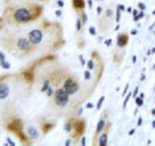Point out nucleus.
Segmentation results:
<instances>
[{
  "label": "nucleus",
  "instance_id": "f257e3e1",
  "mask_svg": "<svg viewBox=\"0 0 155 146\" xmlns=\"http://www.w3.org/2000/svg\"><path fill=\"white\" fill-rule=\"evenodd\" d=\"M43 12H44L43 4L30 0L19 5L4 7L3 18L5 23H9L12 26H22L38 21L43 16Z\"/></svg>",
  "mask_w": 155,
  "mask_h": 146
},
{
  "label": "nucleus",
  "instance_id": "f03ea898",
  "mask_svg": "<svg viewBox=\"0 0 155 146\" xmlns=\"http://www.w3.org/2000/svg\"><path fill=\"white\" fill-rule=\"evenodd\" d=\"M0 45L5 48L16 58H25L36 52V48L28 41L27 36H22L14 32L4 36L0 41Z\"/></svg>",
  "mask_w": 155,
  "mask_h": 146
},
{
  "label": "nucleus",
  "instance_id": "7ed1b4c3",
  "mask_svg": "<svg viewBox=\"0 0 155 146\" xmlns=\"http://www.w3.org/2000/svg\"><path fill=\"white\" fill-rule=\"evenodd\" d=\"M4 127H5V129L8 131V132H11V133H13L14 136H16L23 145H32V142L26 136L25 123H23L22 119L17 118V116H12V118L4 124Z\"/></svg>",
  "mask_w": 155,
  "mask_h": 146
},
{
  "label": "nucleus",
  "instance_id": "20e7f679",
  "mask_svg": "<svg viewBox=\"0 0 155 146\" xmlns=\"http://www.w3.org/2000/svg\"><path fill=\"white\" fill-rule=\"evenodd\" d=\"M85 128H87L85 119L79 118V116H74V120H72V131L70 133L72 144H79V140L81 136L84 134Z\"/></svg>",
  "mask_w": 155,
  "mask_h": 146
},
{
  "label": "nucleus",
  "instance_id": "39448f33",
  "mask_svg": "<svg viewBox=\"0 0 155 146\" xmlns=\"http://www.w3.org/2000/svg\"><path fill=\"white\" fill-rule=\"evenodd\" d=\"M70 97L71 96L67 93L62 87H57V88L54 89V93H53V96L51 97V98H52V102L56 108L64 109L70 104Z\"/></svg>",
  "mask_w": 155,
  "mask_h": 146
},
{
  "label": "nucleus",
  "instance_id": "423d86ee",
  "mask_svg": "<svg viewBox=\"0 0 155 146\" xmlns=\"http://www.w3.org/2000/svg\"><path fill=\"white\" fill-rule=\"evenodd\" d=\"M61 87L70 96H74V95H76L78 92L80 91L81 84H80V81H79V78H78L76 75H74V74L69 75V74H67V76L64 79V81H62V85Z\"/></svg>",
  "mask_w": 155,
  "mask_h": 146
},
{
  "label": "nucleus",
  "instance_id": "0eeeda50",
  "mask_svg": "<svg viewBox=\"0 0 155 146\" xmlns=\"http://www.w3.org/2000/svg\"><path fill=\"white\" fill-rule=\"evenodd\" d=\"M109 109H105L102 115L100 116L98 121H97V125H96V131H94V136H93V145H97V137H98V134L102 132V129L105 128L106 123H107L109 120Z\"/></svg>",
  "mask_w": 155,
  "mask_h": 146
},
{
  "label": "nucleus",
  "instance_id": "6e6552de",
  "mask_svg": "<svg viewBox=\"0 0 155 146\" xmlns=\"http://www.w3.org/2000/svg\"><path fill=\"white\" fill-rule=\"evenodd\" d=\"M110 131H111V121L110 119L107 120V123H106L105 128L102 129V132L98 134V137H97V145L98 146H106L109 145V134H110Z\"/></svg>",
  "mask_w": 155,
  "mask_h": 146
},
{
  "label": "nucleus",
  "instance_id": "1a4fd4ad",
  "mask_svg": "<svg viewBox=\"0 0 155 146\" xmlns=\"http://www.w3.org/2000/svg\"><path fill=\"white\" fill-rule=\"evenodd\" d=\"M25 132H26V136L28 137V140H30L31 142L40 138V133H41L40 129L34 124H26L25 125Z\"/></svg>",
  "mask_w": 155,
  "mask_h": 146
},
{
  "label": "nucleus",
  "instance_id": "9d476101",
  "mask_svg": "<svg viewBox=\"0 0 155 146\" xmlns=\"http://www.w3.org/2000/svg\"><path fill=\"white\" fill-rule=\"evenodd\" d=\"M115 43H116V47L118 48L124 49V48L128 45V43H129V35L127 32H118L116 39H115Z\"/></svg>",
  "mask_w": 155,
  "mask_h": 146
},
{
  "label": "nucleus",
  "instance_id": "9b49d317",
  "mask_svg": "<svg viewBox=\"0 0 155 146\" xmlns=\"http://www.w3.org/2000/svg\"><path fill=\"white\" fill-rule=\"evenodd\" d=\"M71 5L76 13H80V12L85 11L87 3H85V0H71Z\"/></svg>",
  "mask_w": 155,
  "mask_h": 146
},
{
  "label": "nucleus",
  "instance_id": "f8f14e48",
  "mask_svg": "<svg viewBox=\"0 0 155 146\" xmlns=\"http://www.w3.org/2000/svg\"><path fill=\"white\" fill-rule=\"evenodd\" d=\"M84 25L81 23V19L79 18V16L76 17V21H75V28H76V34H79V35H81V34L84 32Z\"/></svg>",
  "mask_w": 155,
  "mask_h": 146
},
{
  "label": "nucleus",
  "instance_id": "ddd939ff",
  "mask_svg": "<svg viewBox=\"0 0 155 146\" xmlns=\"http://www.w3.org/2000/svg\"><path fill=\"white\" fill-rule=\"evenodd\" d=\"M72 120H74V116H70L69 119H67L65 121V124H64V129H65V132L66 133H71V131H72Z\"/></svg>",
  "mask_w": 155,
  "mask_h": 146
},
{
  "label": "nucleus",
  "instance_id": "4468645a",
  "mask_svg": "<svg viewBox=\"0 0 155 146\" xmlns=\"http://www.w3.org/2000/svg\"><path fill=\"white\" fill-rule=\"evenodd\" d=\"M78 16H79V18L81 19V23H83V25L85 26V25H87V22H88V14H87V12L83 11V12L78 13Z\"/></svg>",
  "mask_w": 155,
  "mask_h": 146
},
{
  "label": "nucleus",
  "instance_id": "2eb2a0df",
  "mask_svg": "<svg viewBox=\"0 0 155 146\" xmlns=\"http://www.w3.org/2000/svg\"><path fill=\"white\" fill-rule=\"evenodd\" d=\"M85 66H87V69H88V70L93 71V70L96 69V65H94V61H93V58H91V60H88V61H87Z\"/></svg>",
  "mask_w": 155,
  "mask_h": 146
},
{
  "label": "nucleus",
  "instance_id": "dca6fc26",
  "mask_svg": "<svg viewBox=\"0 0 155 146\" xmlns=\"http://www.w3.org/2000/svg\"><path fill=\"white\" fill-rule=\"evenodd\" d=\"M54 87H53V85H49V87H48V88L45 89V92H44V95L47 96V97H49V98H51V97L53 96V93H54Z\"/></svg>",
  "mask_w": 155,
  "mask_h": 146
},
{
  "label": "nucleus",
  "instance_id": "f3484780",
  "mask_svg": "<svg viewBox=\"0 0 155 146\" xmlns=\"http://www.w3.org/2000/svg\"><path fill=\"white\" fill-rule=\"evenodd\" d=\"M0 66H2V69H4V70H11V67H12V65L9 64L7 60L0 61Z\"/></svg>",
  "mask_w": 155,
  "mask_h": 146
},
{
  "label": "nucleus",
  "instance_id": "a211bd4d",
  "mask_svg": "<svg viewBox=\"0 0 155 146\" xmlns=\"http://www.w3.org/2000/svg\"><path fill=\"white\" fill-rule=\"evenodd\" d=\"M130 96H132V93H127L124 96V102H123V110H125L127 109V105H128V102H129V98H130Z\"/></svg>",
  "mask_w": 155,
  "mask_h": 146
},
{
  "label": "nucleus",
  "instance_id": "6ab92c4d",
  "mask_svg": "<svg viewBox=\"0 0 155 146\" xmlns=\"http://www.w3.org/2000/svg\"><path fill=\"white\" fill-rule=\"evenodd\" d=\"M105 98H106L105 96H101V97H100L98 102H97V104H96V109H97V110H101V108H102V105H104V101H105Z\"/></svg>",
  "mask_w": 155,
  "mask_h": 146
},
{
  "label": "nucleus",
  "instance_id": "aec40b11",
  "mask_svg": "<svg viewBox=\"0 0 155 146\" xmlns=\"http://www.w3.org/2000/svg\"><path fill=\"white\" fill-rule=\"evenodd\" d=\"M134 101H136V106H137V108H142L143 106V98H141V97H136L134 98Z\"/></svg>",
  "mask_w": 155,
  "mask_h": 146
},
{
  "label": "nucleus",
  "instance_id": "412c9836",
  "mask_svg": "<svg viewBox=\"0 0 155 146\" xmlns=\"http://www.w3.org/2000/svg\"><path fill=\"white\" fill-rule=\"evenodd\" d=\"M120 19H122V12L116 8V12H115V22L116 23H120Z\"/></svg>",
  "mask_w": 155,
  "mask_h": 146
},
{
  "label": "nucleus",
  "instance_id": "4be33fe9",
  "mask_svg": "<svg viewBox=\"0 0 155 146\" xmlns=\"http://www.w3.org/2000/svg\"><path fill=\"white\" fill-rule=\"evenodd\" d=\"M88 32H89V35H92V36H97V35H98V34H97V28L94 26H89L88 27Z\"/></svg>",
  "mask_w": 155,
  "mask_h": 146
},
{
  "label": "nucleus",
  "instance_id": "5701e85b",
  "mask_svg": "<svg viewBox=\"0 0 155 146\" xmlns=\"http://www.w3.org/2000/svg\"><path fill=\"white\" fill-rule=\"evenodd\" d=\"M84 79H85L87 81H89V80L92 79V71H91V70L87 69V70L84 71Z\"/></svg>",
  "mask_w": 155,
  "mask_h": 146
},
{
  "label": "nucleus",
  "instance_id": "b1692460",
  "mask_svg": "<svg viewBox=\"0 0 155 146\" xmlns=\"http://www.w3.org/2000/svg\"><path fill=\"white\" fill-rule=\"evenodd\" d=\"M104 11H105V8L98 5V7L96 8V13H97V16H102V14H104Z\"/></svg>",
  "mask_w": 155,
  "mask_h": 146
},
{
  "label": "nucleus",
  "instance_id": "393cba45",
  "mask_svg": "<svg viewBox=\"0 0 155 146\" xmlns=\"http://www.w3.org/2000/svg\"><path fill=\"white\" fill-rule=\"evenodd\" d=\"M137 8H138V11H146V4L142 3V2H140L137 4Z\"/></svg>",
  "mask_w": 155,
  "mask_h": 146
},
{
  "label": "nucleus",
  "instance_id": "a878e982",
  "mask_svg": "<svg viewBox=\"0 0 155 146\" xmlns=\"http://www.w3.org/2000/svg\"><path fill=\"white\" fill-rule=\"evenodd\" d=\"M138 91H140V85H136V88H134V91L132 92V98H136V97H137V95H138Z\"/></svg>",
  "mask_w": 155,
  "mask_h": 146
},
{
  "label": "nucleus",
  "instance_id": "bb28decb",
  "mask_svg": "<svg viewBox=\"0 0 155 146\" xmlns=\"http://www.w3.org/2000/svg\"><path fill=\"white\" fill-rule=\"evenodd\" d=\"M5 141L8 142V144H5V145H8V146H16V142H14L13 140H11V137H7Z\"/></svg>",
  "mask_w": 155,
  "mask_h": 146
},
{
  "label": "nucleus",
  "instance_id": "cd10ccee",
  "mask_svg": "<svg viewBox=\"0 0 155 146\" xmlns=\"http://www.w3.org/2000/svg\"><path fill=\"white\" fill-rule=\"evenodd\" d=\"M79 61H80V65H81V66H85L87 61H85V58H84L83 55H79Z\"/></svg>",
  "mask_w": 155,
  "mask_h": 146
},
{
  "label": "nucleus",
  "instance_id": "c85d7f7f",
  "mask_svg": "<svg viewBox=\"0 0 155 146\" xmlns=\"http://www.w3.org/2000/svg\"><path fill=\"white\" fill-rule=\"evenodd\" d=\"M4 26H5V21H4V18H3V16H2V17H0V32L3 31Z\"/></svg>",
  "mask_w": 155,
  "mask_h": 146
},
{
  "label": "nucleus",
  "instance_id": "c756f323",
  "mask_svg": "<svg viewBox=\"0 0 155 146\" xmlns=\"http://www.w3.org/2000/svg\"><path fill=\"white\" fill-rule=\"evenodd\" d=\"M79 145H81V146H85L87 145V140H85V136L83 134V136H81V137H80V140H79Z\"/></svg>",
  "mask_w": 155,
  "mask_h": 146
},
{
  "label": "nucleus",
  "instance_id": "7c9ffc66",
  "mask_svg": "<svg viewBox=\"0 0 155 146\" xmlns=\"http://www.w3.org/2000/svg\"><path fill=\"white\" fill-rule=\"evenodd\" d=\"M104 44L106 45V47H110L111 44H113V39H105V40H104Z\"/></svg>",
  "mask_w": 155,
  "mask_h": 146
},
{
  "label": "nucleus",
  "instance_id": "2f4dec72",
  "mask_svg": "<svg viewBox=\"0 0 155 146\" xmlns=\"http://www.w3.org/2000/svg\"><path fill=\"white\" fill-rule=\"evenodd\" d=\"M128 88H129V83H127V84H125V87H124V91L122 92V97H124L125 95L128 93Z\"/></svg>",
  "mask_w": 155,
  "mask_h": 146
},
{
  "label": "nucleus",
  "instance_id": "473e14b6",
  "mask_svg": "<svg viewBox=\"0 0 155 146\" xmlns=\"http://www.w3.org/2000/svg\"><path fill=\"white\" fill-rule=\"evenodd\" d=\"M145 17V11H138V13H137V18H138V21L140 19H142Z\"/></svg>",
  "mask_w": 155,
  "mask_h": 146
},
{
  "label": "nucleus",
  "instance_id": "72a5a7b5",
  "mask_svg": "<svg viewBox=\"0 0 155 146\" xmlns=\"http://www.w3.org/2000/svg\"><path fill=\"white\" fill-rule=\"evenodd\" d=\"M116 8H118L120 12H124V11H125V5H124V4H118V5H116Z\"/></svg>",
  "mask_w": 155,
  "mask_h": 146
},
{
  "label": "nucleus",
  "instance_id": "f704fd0d",
  "mask_svg": "<svg viewBox=\"0 0 155 146\" xmlns=\"http://www.w3.org/2000/svg\"><path fill=\"white\" fill-rule=\"evenodd\" d=\"M57 5L60 7V8H64L65 7V3L62 2V0H57Z\"/></svg>",
  "mask_w": 155,
  "mask_h": 146
},
{
  "label": "nucleus",
  "instance_id": "c9c22d12",
  "mask_svg": "<svg viewBox=\"0 0 155 146\" xmlns=\"http://www.w3.org/2000/svg\"><path fill=\"white\" fill-rule=\"evenodd\" d=\"M129 34H130V35H137V34H138V28H132Z\"/></svg>",
  "mask_w": 155,
  "mask_h": 146
},
{
  "label": "nucleus",
  "instance_id": "e433bc0d",
  "mask_svg": "<svg viewBox=\"0 0 155 146\" xmlns=\"http://www.w3.org/2000/svg\"><path fill=\"white\" fill-rule=\"evenodd\" d=\"M142 125V116H138L137 119V127H141Z\"/></svg>",
  "mask_w": 155,
  "mask_h": 146
},
{
  "label": "nucleus",
  "instance_id": "4c0bfd02",
  "mask_svg": "<svg viewBox=\"0 0 155 146\" xmlns=\"http://www.w3.org/2000/svg\"><path fill=\"white\" fill-rule=\"evenodd\" d=\"M65 145H66V146H71V145H72V140H71V137L66 140V142H65Z\"/></svg>",
  "mask_w": 155,
  "mask_h": 146
},
{
  "label": "nucleus",
  "instance_id": "58836bf2",
  "mask_svg": "<svg viewBox=\"0 0 155 146\" xmlns=\"http://www.w3.org/2000/svg\"><path fill=\"white\" fill-rule=\"evenodd\" d=\"M85 108H87V109H93L94 105L92 104V102H88V104H85Z\"/></svg>",
  "mask_w": 155,
  "mask_h": 146
},
{
  "label": "nucleus",
  "instance_id": "ea45409f",
  "mask_svg": "<svg viewBox=\"0 0 155 146\" xmlns=\"http://www.w3.org/2000/svg\"><path fill=\"white\" fill-rule=\"evenodd\" d=\"M154 53H155V48H151V49L147 51V56H153Z\"/></svg>",
  "mask_w": 155,
  "mask_h": 146
},
{
  "label": "nucleus",
  "instance_id": "a19ab883",
  "mask_svg": "<svg viewBox=\"0 0 155 146\" xmlns=\"http://www.w3.org/2000/svg\"><path fill=\"white\" fill-rule=\"evenodd\" d=\"M145 79H146V75H145V72L142 71L141 72V76H140V81H143Z\"/></svg>",
  "mask_w": 155,
  "mask_h": 146
},
{
  "label": "nucleus",
  "instance_id": "79ce46f5",
  "mask_svg": "<svg viewBox=\"0 0 155 146\" xmlns=\"http://www.w3.org/2000/svg\"><path fill=\"white\" fill-rule=\"evenodd\" d=\"M54 14H56L57 17H61L62 16V11H61V9H57V11L54 12Z\"/></svg>",
  "mask_w": 155,
  "mask_h": 146
},
{
  "label": "nucleus",
  "instance_id": "37998d69",
  "mask_svg": "<svg viewBox=\"0 0 155 146\" xmlns=\"http://www.w3.org/2000/svg\"><path fill=\"white\" fill-rule=\"evenodd\" d=\"M34 2H38V3H40V4H45V3H49L51 0H34Z\"/></svg>",
  "mask_w": 155,
  "mask_h": 146
},
{
  "label": "nucleus",
  "instance_id": "c03bdc74",
  "mask_svg": "<svg viewBox=\"0 0 155 146\" xmlns=\"http://www.w3.org/2000/svg\"><path fill=\"white\" fill-rule=\"evenodd\" d=\"M3 60H5V55H4L3 51H0V61H3Z\"/></svg>",
  "mask_w": 155,
  "mask_h": 146
},
{
  "label": "nucleus",
  "instance_id": "a18cd8bd",
  "mask_svg": "<svg viewBox=\"0 0 155 146\" xmlns=\"http://www.w3.org/2000/svg\"><path fill=\"white\" fill-rule=\"evenodd\" d=\"M136 133V128H132V129H129V132H128V136H133Z\"/></svg>",
  "mask_w": 155,
  "mask_h": 146
},
{
  "label": "nucleus",
  "instance_id": "49530a36",
  "mask_svg": "<svg viewBox=\"0 0 155 146\" xmlns=\"http://www.w3.org/2000/svg\"><path fill=\"white\" fill-rule=\"evenodd\" d=\"M136 62H137V56H136V55H133V56H132V64L134 65Z\"/></svg>",
  "mask_w": 155,
  "mask_h": 146
},
{
  "label": "nucleus",
  "instance_id": "de8ad7c7",
  "mask_svg": "<svg viewBox=\"0 0 155 146\" xmlns=\"http://www.w3.org/2000/svg\"><path fill=\"white\" fill-rule=\"evenodd\" d=\"M88 7L92 9L93 8V0H88Z\"/></svg>",
  "mask_w": 155,
  "mask_h": 146
},
{
  "label": "nucleus",
  "instance_id": "09e8293b",
  "mask_svg": "<svg viewBox=\"0 0 155 146\" xmlns=\"http://www.w3.org/2000/svg\"><path fill=\"white\" fill-rule=\"evenodd\" d=\"M137 13H138V9H134V8H133V9H132V14H133V17H134V16H137Z\"/></svg>",
  "mask_w": 155,
  "mask_h": 146
},
{
  "label": "nucleus",
  "instance_id": "8fccbe9b",
  "mask_svg": "<svg viewBox=\"0 0 155 146\" xmlns=\"http://www.w3.org/2000/svg\"><path fill=\"white\" fill-rule=\"evenodd\" d=\"M132 7H128V8H125V12H127V13H132Z\"/></svg>",
  "mask_w": 155,
  "mask_h": 146
},
{
  "label": "nucleus",
  "instance_id": "3c124183",
  "mask_svg": "<svg viewBox=\"0 0 155 146\" xmlns=\"http://www.w3.org/2000/svg\"><path fill=\"white\" fill-rule=\"evenodd\" d=\"M120 30V23H116V26H115V30L114 31H119Z\"/></svg>",
  "mask_w": 155,
  "mask_h": 146
},
{
  "label": "nucleus",
  "instance_id": "603ef678",
  "mask_svg": "<svg viewBox=\"0 0 155 146\" xmlns=\"http://www.w3.org/2000/svg\"><path fill=\"white\" fill-rule=\"evenodd\" d=\"M138 97H141V98H145V93H142V92H141V93H140V92H138V95H137Z\"/></svg>",
  "mask_w": 155,
  "mask_h": 146
},
{
  "label": "nucleus",
  "instance_id": "864d4df0",
  "mask_svg": "<svg viewBox=\"0 0 155 146\" xmlns=\"http://www.w3.org/2000/svg\"><path fill=\"white\" fill-rule=\"evenodd\" d=\"M81 113H83V109L80 108V109H79V111H78V116H80V115H81Z\"/></svg>",
  "mask_w": 155,
  "mask_h": 146
},
{
  "label": "nucleus",
  "instance_id": "5fc2aeb1",
  "mask_svg": "<svg viewBox=\"0 0 155 146\" xmlns=\"http://www.w3.org/2000/svg\"><path fill=\"white\" fill-rule=\"evenodd\" d=\"M151 115H153V116H155V108H153V109H151Z\"/></svg>",
  "mask_w": 155,
  "mask_h": 146
},
{
  "label": "nucleus",
  "instance_id": "6e6d98bb",
  "mask_svg": "<svg viewBox=\"0 0 155 146\" xmlns=\"http://www.w3.org/2000/svg\"><path fill=\"white\" fill-rule=\"evenodd\" d=\"M154 27H155V23H153V25H151V26H150V27H149V30H150V31H151V30H153V28H154Z\"/></svg>",
  "mask_w": 155,
  "mask_h": 146
},
{
  "label": "nucleus",
  "instance_id": "4d7b16f0",
  "mask_svg": "<svg viewBox=\"0 0 155 146\" xmlns=\"http://www.w3.org/2000/svg\"><path fill=\"white\" fill-rule=\"evenodd\" d=\"M101 41H104V38L102 36H98V43H101Z\"/></svg>",
  "mask_w": 155,
  "mask_h": 146
},
{
  "label": "nucleus",
  "instance_id": "13d9d810",
  "mask_svg": "<svg viewBox=\"0 0 155 146\" xmlns=\"http://www.w3.org/2000/svg\"><path fill=\"white\" fill-rule=\"evenodd\" d=\"M151 127H153V128H155V120H153V121H151Z\"/></svg>",
  "mask_w": 155,
  "mask_h": 146
},
{
  "label": "nucleus",
  "instance_id": "bf43d9fd",
  "mask_svg": "<svg viewBox=\"0 0 155 146\" xmlns=\"http://www.w3.org/2000/svg\"><path fill=\"white\" fill-rule=\"evenodd\" d=\"M96 2H104V0H96Z\"/></svg>",
  "mask_w": 155,
  "mask_h": 146
},
{
  "label": "nucleus",
  "instance_id": "052dcab7",
  "mask_svg": "<svg viewBox=\"0 0 155 146\" xmlns=\"http://www.w3.org/2000/svg\"><path fill=\"white\" fill-rule=\"evenodd\" d=\"M154 92H155V85H154Z\"/></svg>",
  "mask_w": 155,
  "mask_h": 146
},
{
  "label": "nucleus",
  "instance_id": "680f3d73",
  "mask_svg": "<svg viewBox=\"0 0 155 146\" xmlns=\"http://www.w3.org/2000/svg\"><path fill=\"white\" fill-rule=\"evenodd\" d=\"M154 34H155V30H154Z\"/></svg>",
  "mask_w": 155,
  "mask_h": 146
}]
</instances>
